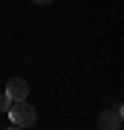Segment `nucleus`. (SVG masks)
<instances>
[{"mask_svg":"<svg viewBox=\"0 0 124 130\" xmlns=\"http://www.w3.org/2000/svg\"><path fill=\"white\" fill-rule=\"evenodd\" d=\"M6 95L12 98V101H20V98H26L29 95V84L23 81V78H12L9 84H6V90H3Z\"/></svg>","mask_w":124,"mask_h":130,"instance_id":"7ed1b4c3","label":"nucleus"},{"mask_svg":"<svg viewBox=\"0 0 124 130\" xmlns=\"http://www.w3.org/2000/svg\"><path fill=\"white\" fill-rule=\"evenodd\" d=\"M6 113H9V119H12V127H32V124H35V119H38L35 107H32V104H26V98H20V101H12Z\"/></svg>","mask_w":124,"mask_h":130,"instance_id":"f257e3e1","label":"nucleus"},{"mask_svg":"<svg viewBox=\"0 0 124 130\" xmlns=\"http://www.w3.org/2000/svg\"><path fill=\"white\" fill-rule=\"evenodd\" d=\"M35 3H41V6H46V3H52V0H35Z\"/></svg>","mask_w":124,"mask_h":130,"instance_id":"39448f33","label":"nucleus"},{"mask_svg":"<svg viewBox=\"0 0 124 130\" xmlns=\"http://www.w3.org/2000/svg\"><path fill=\"white\" fill-rule=\"evenodd\" d=\"M9 104H12V98L6 93H0V110H9Z\"/></svg>","mask_w":124,"mask_h":130,"instance_id":"20e7f679","label":"nucleus"},{"mask_svg":"<svg viewBox=\"0 0 124 130\" xmlns=\"http://www.w3.org/2000/svg\"><path fill=\"white\" fill-rule=\"evenodd\" d=\"M121 113H124L121 104H115L113 110H104L101 116H98V127H104V130H118V127H121Z\"/></svg>","mask_w":124,"mask_h":130,"instance_id":"f03ea898","label":"nucleus"}]
</instances>
